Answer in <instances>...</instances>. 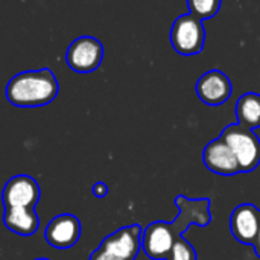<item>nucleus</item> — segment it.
<instances>
[{
  "instance_id": "13",
  "label": "nucleus",
  "mask_w": 260,
  "mask_h": 260,
  "mask_svg": "<svg viewBox=\"0 0 260 260\" xmlns=\"http://www.w3.org/2000/svg\"><path fill=\"white\" fill-rule=\"evenodd\" d=\"M236 117H238V123L254 129L260 126V94L257 93H245L242 94L238 102H236V108H235Z\"/></svg>"
},
{
  "instance_id": "10",
  "label": "nucleus",
  "mask_w": 260,
  "mask_h": 260,
  "mask_svg": "<svg viewBox=\"0 0 260 260\" xmlns=\"http://www.w3.org/2000/svg\"><path fill=\"white\" fill-rule=\"evenodd\" d=\"M230 230L238 242L253 245L260 232L259 209L253 204L238 206L230 216Z\"/></svg>"
},
{
  "instance_id": "14",
  "label": "nucleus",
  "mask_w": 260,
  "mask_h": 260,
  "mask_svg": "<svg viewBox=\"0 0 260 260\" xmlns=\"http://www.w3.org/2000/svg\"><path fill=\"white\" fill-rule=\"evenodd\" d=\"M222 0H187V6L192 15L200 20L215 17L221 9Z\"/></svg>"
},
{
  "instance_id": "18",
  "label": "nucleus",
  "mask_w": 260,
  "mask_h": 260,
  "mask_svg": "<svg viewBox=\"0 0 260 260\" xmlns=\"http://www.w3.org/2000/svg\"><path fill=\"white\" fill-rule=\"evenodd\" d=\"M35 260H49V259H44V257H41V259H35Z\"/></svg>"
},
{
  "instance_id": "9",
  "label": "nucleus",
  "mask_w": 260,
  "mask_h": 260,
  "mask_svg": "<svg viewBox=\"0 0 260 260\" xmlns=\"http://www.w3.org/2000/svg\"><path fill=\"white\" fill-rule=\"evenodd\" d=\"M81 236V222L75 215L62 213L55 216L44 230V239L56 250L72 248Z\"/></svg>"
},
{
  "instance_id": "17",
  "label": "nucleus",
  "mask_w": 260,
  "mask_h": 260,
  "mask_svg": "<svg viewBox=\"0 0 260 260\" xmlns=\"http://www.w3.org/2000/svg\"><path fill=\"white\" fill-rule=\"evenodd\" d=\"M253 247H254L256 256L260 259V232L259 235H257V238H256V241H254V244H253Z\"/></svg>"
},
{
  "instance_id": "16",
  "label": "nucleus",
  "mask_w": 260,
  "mask_h": 260,
  "mask_svg": "<svg viewBox=\"0 0 260 260\" xmlns=\"http://www.w3.org/2000/svg\"><path fill=\"white\" fill-rule=\"evenodd\" d=\"M91 192H93V195H94V197H98V198H104V197H107V193H108V186H107L105 183L99 181V183H96V184L91 187Z\"/></svg>"
},
{
  "instance_id": "11",
  "label": "nucleus",
  "mask_w": 260,
  "mask_h": 260,
  "mask_svg": "<svg viewBox=\"0 0 260 260\" xmlns=\"http://www.w3.org/2000/svg\"><path fill=\"white\" fill-rule=\"evenodd\" d=\"M203 161L206 168L216 175L222 177H235L241 174V166L233 154V151L227 146L224 140L219 137L207 143L203 151Z\"/></svg>"
},
{
  "instance_id": "2",
  "label": "nucleus",
  "mask_w": 260,
  "mask_h": 260,
  "mask_svg": "<svg viewBox=\"0 0 260 260\" xmlns=\"http://www.w3.org/2000/svg\"><path fill=\"white\" fill-rule=\"evenodd\" d=\"M59 91V84L50 69L27 70L15 75L6 85V99L15 107H43Z\"/></svg>"
},
{
  "instance_id": "12",
  "label": "nucleus",
  "mask_w": 260,
  "mask_h": 260,
  "mask_svg": "<svg viewBox=\"0 0 260 260\" xmlns=\"http://www.w3.org/2000/svg\"><path fill=\"white\" fill-rule=\"evenodd\" d=\"M5 227L18 236H32L40 229V218L34 207H11L5 209Z\"/></svg>"
},
{
  "instance_id": "15",
  "label": "nucleus",
  "mask_w": 260,
  "mask_h": 260,
  "mask_svg": "<svg viewBox=\"0 0 260 260\" xmlns=\"http://www.w3.org/2000/svg\"><path fill=\"white\" fill-rule=\"evenodd\" d=\"M166 260H198V254H197L193 245L189 241H186L183 236H180L175 241Z\"/></svg>"
},
{
  "instance_id": "5",
  "label": "nucleus",
  "mask_w": 260,
  "mask_h": 260,
  "mask_svg": "<svg viewBox=\"0 0 260 260\" xmlns=\"http://www.w3.org/2000/svg\"><path fill=\"white\" fill-rule=\"evenodd\" d=\"M206 43V29L203 20L189 14L180 15L171 27V44L180 55L190 56L203 52Z\"/></svg>"
},
{
  "instance_id": "8",
  "label": "nucleus",
  "mask_w": 260,
  "mask_h": 260,
  "mask_svg": "<svg viewBox=\"0 0 260 260\" xmlns=\"http://www.w3.org/2000/svg\"><path fill=\"white\" fill-rule=\"evenodd\" d=\"M195 91L201 102L210 107H218L230 99L232 82L224 72L213 69L206 72L197 81Z\"/></svg>"
},
{
  "instance_id": "3",
  "label": "nucleus",
  "mask_w": 260,
  "mask_h": 260,
  "mask_svg": "<svg viewBox=\"0 0 260 260\" xmlns=\"http://www.w3.org/2000/svg\"><path fill=\"white\" fill-rule=\"evenodd\" d=\"M142 235L139 224L122 227L107 236L88 260H136L142 250Z\"/></svg>"
},
{
  "instance_id": "1",
  "label": "nucleus",
  "mask_w": 260,
  "mask_h": 260,
  "mask_svg": "<svg viewBox=\"0 0 260 260\" xmlns=\"http://www.w3.org/2000/svg\"><path fill=\"white\" fill-rule=\"evenodd\" d=\"M178 216L172 222L155 221L149 224L142 235V250L151 260H166L175 241L192 227H207L212 222L210 200H190L184 195L175 198Z\"/></svg>"
},
{
  "instance_id": "7",
  "label": "nucleus",
  "mask_w": 260,
  "mask_h": 260,
  "mask_svg": "<svg viewBox=\"0 0 260 260\" xmlns=\"http://www.w3.org/2000/svg\"><path fill=\"white\" fill-rule=\"evenodd\" d=\"M41 197L40 184L35 178L20 174L9 178L3 187L2 200L5 209L11 207H34L38 204Z\"/></svg>"
},
{
  "instance_id": "6",
  "label": "nucleus",
  "mask_w": 260,
  "mask_h": 260,
  "mask_svg": "<svg viewBox=\"0 0 260 260\" xmlns=\"http://www.w3.org/2000/svg\"><path fill=\"white\" fill-rule=\"evenodd\" d=\"M104 58V46L94 37H79L67 49V66L76 73L94 72Z\"/></svg>"
},
{
  "instance_id": "4",
  "label": "nucleus",
  "mask_w": 260,
  "mask_h": 260,
  "mask_svg": "<svg viewBox=\"0 0 260 260\" xmlns=\"http://www.w3.org/2000/svg\"><path fill=\"white\" fill-rule=\"evenodd\" d=\"M219 139L233 151L241 166V172H251L260 165V139L254 129L232 123L224 128Z\"/></svg>"
}]
</instances>
